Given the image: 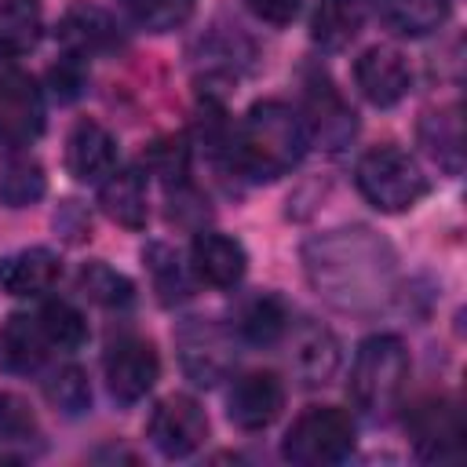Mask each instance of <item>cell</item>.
I'll return each instance as SVG.
<instances>
[{"label":"cell","mask_w":467,"mask_h":467,"mask_svg":"<svg viewBox=\"0 0 467 467\" xmlns=\"http://www.w3.org/2000/svg\"><path fill=\"white\" fill-rule=\"evenodd\" d=\"M310 288L339 314L372 317L398 296V255L368 226H336L303 244Z\"/></svg>","instance_id":"6da1fadb"},{"label":"cell","mask_w":467,"mask_h":467,"mask_svg":"<svg viewBox=\"0 0 467 467\" xmlns=\"http://www.w3.org/2000/svg\"><path fill=\"white\" fill-rule=\"evenodd\" d=\"M306 146H310V135H306L303 113L281 99H263L244 113L241 128L234 131L230 157L248 179L270 182L288 175L303 161Z\"/></svg>","instance_id":"7a4b0ae2"},{"label":"cell","mask_w":467,"mask_h":467,"mask_svg":"<svg viewBox=\"0 0 467 467\" xmlns=\"http://www.w3.org/2000/svg\"><path fill=\"white\" fill-rule=\"evenodd\" d=\"M409 347L398 336H368L350 365V398L368 420H387L409 387Z\"/></svg>","instance_id":"3957f363"},{"label":"cell","mask_w":467,"mask_h":467,"mask_svg":"<svg viewBox=\"0 0 467 467\" xmlns=\"http://www.w3.org/2000/svg\"><path fill=\"white\" fill-rule=\"evenodd\" d=\"M354 182H358V193L376 212H387V215L416 208L427 193L423 168L401 146H390V142L361 153V161L354 168Z\"/></svg>","instance_id":"277c9868"},{"label":"cell","mask_w":467,"mask_h":467,"mask_svg":"<svg viewBox=\"0 0 467 467\" xmlns=\"http://www.w3.org/2000/svg\"><path fill=\"white\" fill-rule=\"evenodd\" d=\"M358 427L347 409L339 405H310L303 409L292 427L285 431L281 456L299 467H328L350 456Z\"/></svg>","instance_id":"5b68a950"},{"label":"cell","mask_w":467,"mask_h":467,"mask_svg":"<svg viewBox=\"0 0 467 467\" xmlns=\"http://www.w3.org/2000/svg\"><path fill=\"white\" fill-rule=\"evenodd\" d=\"M175 354L193 387H215L234 368V332L212 317H186L175 325Z\"/></svg>","instance_id":"8992f818"},{"label":"cell","mask_w":467,"mask_h":467,"mask_svg":"<svg viewBox=\"0 0 467 467\" xmlns=\"http://www.w3.org/2000/svg\"><path fill=\"white\" fill-rule=\"evenodd\" d=\"M146 438L150 445L168 456V460H186L197 452L208 438V416L190 394H168L153 405L146 420Z\"/></svg>","instance_id":"52a82bcc"},{"label":"cell","mask_w":467,"mask_h":467,"mask_svg":"<svg viewBox=\"0 0 467 467\" xmlns=\"http://www.w3.org/2000/svg\"><path fill=\"white\" fill-rule=\"evenodd\" d=\"M102 372H106V387L120 405H135L139 398H146L161 376V358L153 350L150 339L142 336H117L109 339L106 354H102Z\"/></svg>","instance_id":"ba28073f"},{"label":"cell","mask_w":467,"mask_h":467,"mask_svg":"<svg viewBox=\"0 0 467 467\" xmlns=\"http://www.w3.org/2000/svg\"><path fill=\"white\" fill-rule=\"evenodd\" d=\"M44 131V95L22 69H0V146L22 150Z\"/></svg>","instance_id":"9c48e42d"},{"label":"cell","mask_w":467,"mask_h":467,"mask_svg":"<svg viewBox=\"0 0 467 467\" xmlns=\"http://www.w3.org/2000/svg\"><path fill=\"white\" fill-rule=\"evenodd\" d=\"M281 409H285V383L274 372L252 368L230 383L226 416L237 431H266L281 416Z\"/></svg>","instance_id":"30bf717a"},{"label":"cell","mask_w":467,"mask_h":467,"mask_svg":"<svg viewBox=\"0 0 467 467\" xmlns=\"http://www.w3.org/2000/svg\"><path fill=\"white\" fill-rule=\"evenodd\" d=\"M354 84H358V91L372 106L387 109V106H398L409 95V88H412V66H409V58L398 47L372 44L354 62Z\"/></svg>","instance_id":"8fae6325"},{"label":"cell","mask_w":467,"mask_h":467,"mask_svg":"<svg viewBox=\"0 0 467 467\" xmlns=\"http://www.w3.org/2000/svg\"><path fill=\"white\" fill-rule=\"evenodd\" d=\"M409 431L423 460H456L463 452V416L452 398H427L412 409Z\"/></svg>","instance_id":"7c38bea8"},{"label":"cell","mask_w":467,"mask_h":467,"mask_svg":"<svg viewBox=\"0 0 467 467\" xmlns=\"http://www.w3.org/2000/svg\"><path fill=\"white\" fill-rule=\"evenodd\" d=\"M303 124H306V135L317 139L332 153L343 150L358 131L354 109L343 102V95L332 88V80L325 73H314L306 80V117H303Z\"/></svg>","instance_id":"4fadbf2b"},{"label":"cell","mask_w":467,"mask_h":467,"mask_svg":"<svg viewBox=\"0 0 467 467\" xmlns=\"http://www.w3.org/2000/svg\"><path fill=\"white\" fill-rule=\"evenodd\" d=\"M55 40L62 44L66 55L95 58V55H106V51L120 47V26L99 4H73L55 26Z\"/></svg>","instance_id":"5bb4252c"},{"label":"cell","mask_w":467,"mask_h":467,"mask_svg":"<svg viewBox=\"0 0 467 467\" xmlns=\"http://www.w3.org/2000/svg\"><path fill=\"white\" fill-rule=\"evenodd\" d=\"M292 339H288V361L292 372L303 387H325L332 383L336 368H339V339L332 336V328L317 325V321H299L288 325Z\"/></svg>","instance_id":"9a60e30c"},{"label":"cell","mask_w":467,"mask_h":467,"mask_svg":"<svg viewBox=\"0 0 467 467\" xmlns=\"http://www.w3.org/2000/svg\"><path fill=\"white\" fill-rule=\"evenodd\" d=\"M190 270L197 281H204L212 288H234V285H241V277L248 270V252L230 234L201 230L190 244Z\"/></svg>","instance_id":"2e32d148"},{"label":"cell","mask_w":467,"mask_h":467,"mask_svg":"<svg viewBox=\"0 0 467 467\" xmlns=\"http://www.w3.org/2000/svg\"><path fill=\"white\" fill-rule=\"evenodd\" d=\"M117 168V139L99 120H77L66 139V171L77 182H102Z\"/></svg>","instance_id":"e0dca14e"},{"label":"cell","mask_w":467,"mask_h":467,"mask_svg":"<svg viewBox=\"0 0 467 467\" xmlns=\"http://www.w3.org/2000/svg\"><path fill=\"white\" fill-rule=\"evenodd\" d=\"M62 277V259L51 248H18L0 255V292L18 296V299H33L44 296L58 285Z\"/></svg>","instance_id":"ac0fdd59"},{"label":"cell","mask_w":467,"mask_h":467,"mask_svg":"<svg viewBox=\"0 0 467 467\" xmlns=\"http://www.w3.org/2000/svg\"><path fill=\"white\" fill-rule=\"evenodd\" d=\"M99 204L102 212L124 226V230H142L150 219V201H146V175L142 168H113L99 182Z\"/></svg>","instance_id":"d6986e66"},{"label":"cell","mask_w":467,"mask_h":467,"mask_svg":"<svg viewBox=\"0 0 467 467\" xmlns=\"http://www.w3.org/2000/svg\"><path fill=\"white\" fill-rule=\"evenodd\" d=\"M44 358H47V339H44L36 317L11 314L0 321V372L29 376L44 365Z\"/></svg>","instance_id":"ffe728a7"},{"label":"cell","mask_w":467,"mask_h":467,"mask_svg":"<svg viewBox=\"0 0 467 467\" xmlns=\"http://www.w3.org/2000/svg\"><path fill=\"white\" fill-rule=\"evenodd\" d=\"M288 306L277 292H255L241 299L234 314V332L252 347H274L288 336Z\"/></svg>","instance_id":"44dd1931"},{"label":"cell","mask_w":467,"mask_h":467,"mask_svg":"<svg viewBox=\"0 0 467 467\" xmlns=\"http://www.w3.org/2000/svg\"><path fill=\"white\" fill-rule=\"evenodd\" d=\"M416 135H420L423 153L438 168H445L449 175H460V168H463V117H460V106L423 113L420 124H416Z\"/></svg>","instance_id":"7402d4cb"},{"label":"cell","mask_w":467,"mask_h":467,"mask_svg":"<svg viewBox=\"0 0 467 467\" xmlns=\"http://www.w3.org/2000/svg\"><path fill=\"white\" fill-rule=\"evenodd\" d=\"M142 263L150 270V281H153V292L164 306H175V303H186L193 296V270L190 263H182V255L164 244V241H150L142 248Z\"/></svg>","instance_id":"603a6c76"},{"label":"cell","mask_w":467,"mask_h":467,"mask_svg":"<svg viewBox=\"0 0 467 467\" xmlns=\"http://www.w3.org/2000/svg\"><path fill=\"white\" fill-rule=\"evenodd\" d=\"M47 193L44 164L29 153H4L0 157V204L4 208H29Z\"/></svg>","instance_id":"cb8c5ba5"},{"label":"cell","mask_w":467,"mask_h":467,"mask_svg":"<svg viewBox=\"0 0 467 467\" xmlns=\"http://www.w3.org/2000/svg\"><path fill=\"white\" fill-rule=\"evenodd\" d=\"M365 22V0H317L310 18V36L325 51L347 47Z\"/></svg>","instance_id":"d4e9b609"},{"label":"cell","mask_w":467,"mask_h":467,"mask_svg":"<svg viewBox=\"0 0 467 467\" xmlns=\"http://www.w3.org/2000/svg\"><path fill=\"white\" fill-rule=\"evenodd\" d=\"M376 15L398 36H427L449 18V0H376Z\"/></svg>","instance_id":"484cf974"},{"label":"cell","mask_w":467,"mask_h":467,"mask_svg":"<svg viewBox=\"0 0 467 467\" xmlns=\"http://www.w3.org/2000/svg\"><path fill=\"white\" fill-rule=\"evenodd\" d=\"M40 29V0H0V58H18L33 51Z\"/></svg>","instance_id":"4316f807"},{"label":"cell","mask_w":467,"mask_h":467,"mask_svg":"<svg viewBox=\"0 0 467 467\" xmlns=\"http://www.w3.org/2000/svg\"><path fill=\"white\" fill-rule=\"evenodd\" d=\"M77 288H80L95 306H102V310H128V306L135 303V285H131V277L120 274V270H113V266L102 263V259H91V263L80 266Z\"/></svg>","instance_id":"83f0119b"},{"label":"cell","mask_w":467,"mask_h":467,"mask_svg":"<svg viewBox=\"0 0 467 467\" xmlns=\"http://www.w3.org/2000/svg\"><path fill=\"white\" fill-rule=\"evenodd\" d=\"M36 321H40V332H44L47 347H55V350H80L88 343V321L66 299H47L40 306Z\"/></svg>","instance_id":"f1b7e54d"},{"label":"cell","mask_w":467,"mask_h":467,"mask_svg":"<svg viewBox=\"0 0 467 467\" xmlns=\"http://www.w3.org/2000/svg\"><path fill=\"white\" fill-rule=\"evenodd\" d=\"M44 398L62 416H84L91 409V383L80 365H62L44 379Z\"/></svg>","instance_id":"f546056e"},{"label":"cell","mask_w":467,"mask_h":467,"mask_svg":"<svg viewBox=\"0 0 467 467\" xmlns=\"http://www.w3.org/2000/svg\"><path fill=\"white\" fill-rule=\"evenodd\" d=\"M142 164L150 175L164 179L168 186H179L186 182V171H190V146L182 135H161L142 150Z\"/></svg>","instance_id":"4dcf8cb0"},{"label":"cell","mask_w":467,"mask_h":467,"mask_svg":"<svg viewBox=\"0 0 467 467\" xmlns=\"http://www.w3.org/2000/svg\"><path fill=\"white\" fill-rule=\"evenodd\" d=\"M36 441H40V423H36L29 401L18 398L15 390H0V445L29 449Z\"/></svg>","instance_id":"1f68e13d"},{"label":"cell","mask_w":467,"mask_h":467,"mask_svg":"<svg viewBox=\"0 0 467 467\" xmlns=\"http://www.w3.org/2000/svg\"><path fill=\"white\" fill-rule=\"evenodd\" d=\"M197 0H120V7L150 33H171L186 26Z\"/></svg>","instance_id":"d6a6232c"},{"label":"cell","mask_w":467,"mask_h":467,"mask_svg":"<svg viewBox=\"0 0 467 467\" xmlns=\"http://www.w3.org/2000/svg\"><path fill=\"white\" fill-rule=\"evenodd\" d=\"M47 88L55 95V102H77L88 88V69H84V58L77 55H62L51 69H47Z\"/></svg>","instance_id":"836d02e7"},{"label":"cell","mask_w":467,"mask_h":467,"mask_svg":"<svg viewBox=\"0 0 467 467\" xmlns=\"http://www.w3.org/2000/svg\"><path fill=\"white\" fill-rule=\"evenodd\" d=\"M55 230H58L66 241L80 244V241L91 237V215H88L77 201H62L58 212H55Z\"/></svg>","instance_id":"e575fe53"},{"label":"cell","mask_w":467,"mask_h":467,"mask_svg":"<svg viewBox=\"0 0 467 467\" xmlns=\"http://www.w3.org/2000/svg\"><path fill=\"white\" fill-rule=\"evenodd\" d=\"M244 4H248V11L255 18H263L270 26H288L303 11V0H244Z\"/></svg>","instance_id":"d590c367"}]
</instances>
